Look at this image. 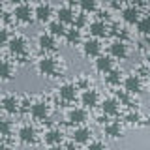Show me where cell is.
<instances>
[{
	"label": "cell",
	"instance_id": "cell-8",
	"mask_svg": "<svg viewBox=\"0 0 150 150\" xmlns=\"http://www.w3.org/2000/svg\"><path fill=\"white\" fill-rule=\"evenodd\" d=\"M77 90H79V86L75 83H64V84H60V88H58V96H60L62 101L71 103L75 98H77Z\"/></svg>",
	"mask_w": 150,
	"mask_h": 150
},
{
	"label": "cell",
	"instance_id": "cell-36",
	"mask_svg": "<svg viewBox=\"0 0 150 150\" xmlns=\"http://www.w3.org/2000/svg\"><path fill=\"white\" fill-rule=\"evenodd\" d=\"M0 150H8V146H6V144H2V143H0Z\"/></svg>",
	"mask_w": 150,
	"mask_h": 150
},
{
	"label": "cell",
	"instance_id": "cell-31",
	"mask_svg": "<svg viewBox=\"0 0 150 150\" xmlns=\"http://www.w3.org/2000/svg\"><path fill=\"white\" fill-rule=\"evenodd\" d=\"M116 101L118 103H129V96L126 90H116Z\"/></svg>",
	"mask_w": 150,
	"mask_h": 150
},
{
	"label": "cell",
	"instance_id": "cell-9",
	"mask_svg": "<svg viewBox=\"0 0 150 150\" xmlns=\"http://www.w3.org/2000/svg\"><path fill=\"white\" fill-rule=\"evenodd\" d=\"M51 15H53V6L45 2H40L34 6V17L40 23H51Z\"/></svg>",
	"mask_w": 150,
	"mask_h": 150
},
{
	"label": "cell",
	"instance_id": "cell-13",
	"mask_svg": "<svg viewBox=\"0 0 150 150\" xmlns=\"http://www.w3.org/2000/svg\"><path fill=\"white\" fill-rule=\"evenodd\" d=\"M19 105H21V101H19V98L13 96V94H6V96H2V100H0L2 111L9 112V115H15L19 111Z\"/></svg>",
	"mask_w": 150,
	"mask_h": 150
},
{
	"label": "cell",
	"instance_id": "cell-22",
	"mask_svg": "<svg viewBox=\"0 0 150 150\" xmlns=\"http://www.w3.org/2000/svg\"><path fill=\"white\" fill-rule=\"evenodd\" d=\"M62 139H64V133L60 129H56V128L47 129L45 135H43V141L49 144V146H53V144H60V143H62Z\"/></svg>",
	"mask_w": 150,
	"mask_h": 150
},
{
	"label": "cell",
	"instance_id": "cell-38",
	"mask_svg": "<svg viewBox=\"0 0 150 150\" xmlns=\"http://www.w3.org/2000/svg\"><path fill=\"white\" fill-rule=\"evenodd\" d=\"M0 115H2V107H0Z\"/></svg>",
	"mask_w": 150,
	"mask_h": 150
},
{
	"label": "cell",
	"instance_id": "cell-37",
	"mask_svg": "<svg viewBox=\"0 0 150 150\" xmlns=\"http://www.w3.org/2000/svg\"><path fill=\"white\" fill-rule=\"evenodd\" d=\"M146 77H148V81H150V68L146 69Z\"/></svg>",
	"mask_w": 150,
	"mask_h": 150
},
{
	"label": "cell",
	"instance_id": "cell-14",
	"mask_svg": "<svg viewBox=\"0 0 150 150\" xmlns=\"http://www.w3.org/2000/svg\"><path fill=\"white\" fill-rule=\"evenodd\" d=\"M81 103L84 107H96L98 103H100V94H98V90L96 88H84V90L81 92Z\"/></svg>",
	"mask_w": 150,
	"mask_h": 150
},
{
	"label": "cell",
	"instance_id": "cell-17",
	"mask_svg": "<svg viewBox=\"0 0 150 150\" xmlns=\"http://www.w3.org/2000/svg\"><path fill=\"white\" fill-rule=\"evenodd\" d=\"M8 47L11 54H23L26 53V40L23 36H11L8 41Z\"/></svg>",
	"mask_w": 150,
	"mask_h": 150
},
{
	"label": "cell",
	"instance_id": "cell-23",
	"mask_svg": "<svg viewBox=\"0 0 150 150\" xmlns=\"http://www.w3.org/2000/svg\"><path fill=\"white\" fill-rule=\"evenodd\" d=\"M13 77V66L9 60H0V81H9Z\"/></svg>",
	"mask_w": 150,
	"mask_h": 150
},
{
	"label": "cell",
	"instance_id": "cell-28",
	"mask_svg": "<svg viewBox=\"0 0 150 150\" xmlns=\"http://www.w3.org/2000/svg\"><path fill=\"white\" fill-rule=\"evenodd\" d=\"M11 129H13V124H11V120L0 118V135H2V137H8V135L11 133Z\"/></svg>",
	"mask_w": 150,
	"mask_h": 150
},
{
	"label": "cell",
	"instance_id": "cell-12",
	"mask_svg": "<svg viewBox=\"0 0 150 150\" xmlns=\"http://www.w3.org/2000/svg\"><path fill=\"white\" fill-rule=\"evenodd\" d=\"M71 139H73V143H77V144H88L90 139H92V129L88 128V126H77L71 133Z\"/></svg>",
	"mask_w": 150,
	"mask_h": 150
},
{
	"label": "cell",
	"instance_id": "cell-29",
	"mask_svg": "<svg viewBox=\"0 0 150 150\" xmlns=\"http://www.w3.org/2000/svg\"><path fill=\"white\" fill-rule=\"evenodd\" d=\"M79 8H81L83 13L86 15V13H90V11H96V9H98V4L94 2V0H83V2H79Z\"/></svg>",
	"mask_w": 150,
	"mask_h": 150
},
{
	"label": "cell",
	"instance_id": "cell-5",
	"mask_svg": "<svg viewBox=\"0 0 150 150\" xmlns=\"http://www.w3.org/2000/svg\"><path fill=\"white\" fill-rule=\"evenodd\" d=\"M88 118V112L84 107H71V109L68 111V115H66V120L69 122V124H75V128L77 126H84V122Z\"/></svg>",
	"mask_w": 150,
	"mask_h": 150
},
{
	"label": "cell",
	"instance_id": "cell-6",
	"mask_svg": "<svg viewBox=\"0 0 150 150\" xmlns=\"http://www.w3.org/2000/svg\"><path fill=\"white\" fill-rule=\"evenodd\" d=\"M122 83H124V90L128 94H141V90H143V83H141L139 75L135 71L126 75V77L122 79Z\"/></svg>",
	"mask_w": 150,
	"mask_h": 150
},
{
	"label": "cell",
	"instance_id": "cell-35",
	"mask_svg": "<svg viewBox=\"0 0 150 150\" xmlns=\"http://www.w3.org/2000/svg\"><path fill=\"white\" fill-rule=\"evenodd\" d=\"M2 17H4V8L0 6V19H2Z\"/></svg>",
	"mask_w": 150,
	"mask_h": 150
},
{
	"label": "cell",
	"instance_id": "cell-15",
	"mask_svg": "<svg viewBox=\"0 0 150 150\" xmlns=\"http://www.w3.org/2000/svg\"><path fill=\"white\" fill-rule=\"evenodd\" d=\"M56 21H60L62 25H69L75 21V9L69 4H64L56 9Z\"/></svg>",
	"mask_w": 150,
	"mask_h": 150
},
{
	"label": "cell",
	"instance_id": "cell-30",
	"mask_svg": "<svg viewBox=\"0 0 150 150\" xmlns=\"http://www.w3.org/2000/svg\"><path fill=\"white\" fill-rule=\"evenodd\" d=\"M86 150H107V144L103 141H90L86 144Z\"/></svg>",
	"mask_w": 150,
	"mask_h": 150
},
{
	"label": "cell",
	"instance_id": "cell-21",
	"mask_svg": "<svg viewBox=\"0 0 150 150\" xmlns=\"http://www.w3.org/2000/svg\"><path fill=\"white\" fill-rule=\"evenodd\" d=\"M122 124L120 122H116V120H109L105 126H103V133L107 135V137H111V139H118L122 137Z\"/></svg>",
	"mask_w": 150,
	"mask_h": 150
},
{
	"label": "cell",
	"instance_id": "cell-16",
	"mask_svg": "<svg viewBox=\"0 0 150 150\" xmlns=\"http://www.w3.org/2000/svg\"><path fill=\"white\" fill-rule=\"evenodd\" d=\"M122 19H124L126 23H129V25H135V23L141 19V9H139V6H135V4H129V6H126V8H122Z\"/></svg>",
	"mask_w": 150,
	"mask_h": 150
},
{
	"label": "cell",
	"instance_id": "cell-1",
	"mask_svg": "<svg viewBox=\"0 0 150 150\" xmlns=\"http://www.w3.org/2000/svg\"><path fill=\"white\" fill-rule=\"evenodd\" d=\"M36 69L40 75H47V77H54V73L58 71V62L53 56H41L40 60L36 62Z\"/></svg>",
	"mask_w": 150,
	"mask_h": 150
},
{
	"label": "cell",
	"instance_id": "cell-34",
	"mask_svg": "<svg viewBox=\"0 0 150 150\" xmlns=\"http://www.w3.org/2000/svg\"><path fill=\"white\" fill-rule=\"evenodd\" d=\"M47 150H64L62 144H53V146H47Z\"/></svg>",
	"mask_w": 150,
	"mask_h": 150
},
{
	"label": "cell",
	"instance_id": "cell-26",
	"mask_svg": "<svg viewBox=\"0 0 150 150\" xmlns=\"http://www.w3.org/2000/svg\"><path fill=\"white\" fill-rule=\"evenodd\" d=\"M135 25H137V32H139V34H143V36L150 34V15H148V13L141 15V19L135 23Z\"/></svg>",
	"mask_w": 150,
	"mask_h": 150
},
{
	"label": "cell",
	"instance_id": "cell-19",
	"mask_svg": "<svg viewBox=\"0 0 150 150\" xmlns=\"http://www.w3.org/2000/svg\"><path fill=\"white\" fill-rule=\"evenodd\" d=\"M94 68H96V71H100V73H109L111 69H112V58L109 54H100L96 60H94Z\"/></svg>",
	"mask_w": 150,
	"mask_h": 150
},
{
	"label": "cell",
	"instance_id": "cell-11",
	"mask_svg": "<svg viewBox=\"0 0 150 150\" xmlns=\"http://www.w3.org/2000/svg\"><path fill=\"white\" fill-rule=\"evenodd\" d=\"M88 32H90L92 38H96V40H100V38L107 36V32H109V26H107V23L103 21V19H96V21L88 23Z\"/></svg>",
	"mask_w": 150,
	"mask_h": 150
},
{
	"label": "cell",
	"instance_id": "cell-32",
	"mask_svg": "<svg viewBox=\"0 0 150 150\" xmlns=\"http://www.w3.org/2000/svg\"><path fill=\"white\" fill-rule=\"evenodd\" d=\"M8 41H9V32H8V28L0 26V45H8Z\"/></svg>",
	"mask_w": 150,
	"mask_h": 150
},
{
	"label": "cell",
	"instance_id": "cell-2",
	"mask_svg": "<svg viewBox=\"0 0 150 150\" xmlns=\"http://www.w3.org/2000/svg\"><path fill=\"white\" fill-rule=\"evenodd\" d=\"M51 115V107L49 103L43 101V100H38L30 105V116L34 120H47Z\"/></svg>",
	"mask_w": 150,
	"mask_h": 150
},
{
	"label": "cell",
	"instance_id": "cell-33",
	"mask_svg": "<svg viewBox=\"0 0 150 150\" xmlns=\"http://www.w3.org/2000/svg\"><path fill=\"white\" fill-rule=\"evenodd\" d=\"M126 120H128L129 124H135V122L139 120V115H137V112H129V115L126 116Z\"/></svg>",
	"mask_w": 150,
	"mask_h": 150
},
{
	"label": "cell",
	"instance_id": "cell-27",
	"mask_svg": "<svg viewBox=\"0 0 150 150\" xmlns=\"http://www.w3.org/2000/svg\"><path fill=\"white\" fill-rule=\"evenodd\" d=\"M66 30H68L66 25H62V23L56 21V19L49 23V34L53 36V38H56V36H66Z\"/></svg>",
	"mask_w": 150,
	"mask_h": 150
},
{
	"label": "cell",
	"instance_id": "cell-4",
	"mask_svg": "<svg viewBox=\"0 0 150 150\" xmlns=\"http://www.w3.org/2000/svg\"><path fill=\"white\" fill-rule=\"evenodd\" d=\"M13 17L21 23H30L32 19H34V8L26 2H21L13 8Z\"/></svg>",
	"mask_w": 150,
	"mask_h": 150
},
{
	"label": "cell",
	"instance_id": "cell-25",
	"mask_svg": "<svg viewBox=\"0 0 150 150\" xmlns=\"http://www.w3.org/2000/svg\"><path fill=\"white\" fill-rule=\"evenodd\" d=\"M66 41H68L69 45H77V43H81V30L79 28H75V26H71V28H68L66 30Z\"/></svg>",
	"mask_w": 150,
	"mask_h": 150
},
{
	"label": "cell",
	"instance_id": "cell-20",
	"mask_svg": "<svg viewBox=\"0 0 150 150\" xmlns=\"http://www.w3.org/2000/svg\"><path fill=\"white\" fill-rule=\"evenodd\" d=\"M38 47H40L41 51H54L56 49V40L49 32H41V34L38 36Z\"/></svg>",
	"mask_w": 150,
	"mask_h": 150
},
{
	"label": "cell",
	"instance_id": "cell-24",
	"mask_svg": "<svg viewBox=\"0 0 150 150\" xmlns=\"http://www.w3.org/2000/svg\"><path fill=\"white\" fill-rule=\"evenodd\" d=\"M122 81V69L120 68H112L109 73H105V83L111 84V86H116Z\"/></svg>",
	"mask_w": 150,
	"mask_h": 150
},
{
	"label": "cell",
	"instance_id": "cell-10",
	"mask_svg": "<svg viewBox=\"0 0 150 150\" xmlns=\"http://www.w3.org/2000/svg\"><path fill=\"white\" fill-rule=\"evenodd\" d=\"M83 54L98 58V56L101 54V43H100V40H96V38H88V40H84L83 41Z\"/></svg>",
	"mask_w": 150,
	"mask_h": 150
},
{
	"label": "cell",
	"instance_id": "cell-7",
	"mask_svg": "<svg viewBox=\"0 0 150 150\" xmlns=\"http://www.w3.org/2000/svg\"><path fill=\"white\" fill-rule=\"evenodd\" d=\"M109 56L111 58H118V60H124L128 56V45H126L124 40H112L111 45H109Z\"/></svg>",
	"mask_w": 150,
	"mask_h": 150
},
{
	"label": "cell",
	"instance_id": "cell-3",
	"mask_svg": "<svg viewBox=\"0 0 150 150\" xmlns=\"http://www.w3.org/2000/svg\"><path fill=\"white\" fill-rule=\"evenodd\" d=\"M17 137L23 144H34L38 141V131L32 124H23L21 128L17 129Z\"/></svg>",
	"mask_w": 150,
	"mask_h": 150
},
{
	"label": "cell",
	"instance_id": "cell-18",
	"mask_svg": "<svg viewBox=\"0 0 150 150\" xmlns=\"http://www.w3.org/2000/svg\"><path fill=\"white\" fill-rule=\"evenodd\" d=\"M118 109H120V103L116 101V98H105V100L101 101V112L107 118L118 115Z\"/></svg>",
	"mask_w": 150,
	"mask_h": 150
}]
</instances>
